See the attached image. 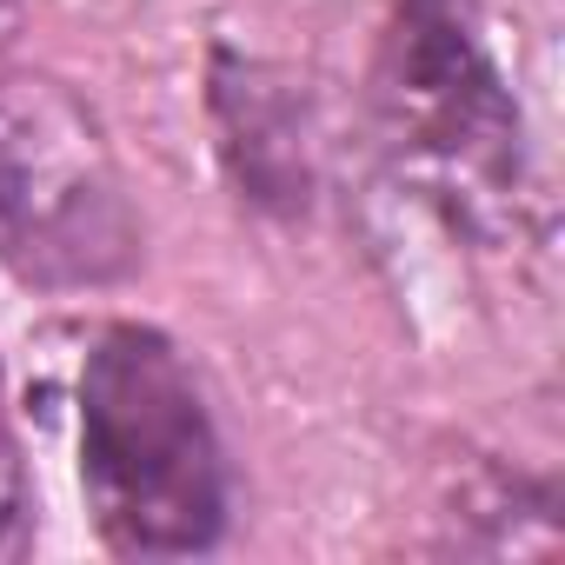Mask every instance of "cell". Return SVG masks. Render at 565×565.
<instances>
[{"instance_id": "1", "label": "cell", "mask_w": 565, "mask_h": 565, "mask_svg": "<svg viewBox=\"0 0 565 565\" xmlns=\"http://www.w3.org/2000/svg\"><path fill=\"white\" fill-rule=\"evenodd\" d=\"M81 499L114 558H206L233 525V459L193 360L147 320H107L74 386Z\"/></svg>"}, {"instance_id": "2", "label": "cell", "mask_w": 565, "mask_h": 565, "mask_svg": "<svg viewBox=\"0 0 565 565\" xmlns=\"http://www.w3.org/2000/svg\"><path fill=\"white\" fill-rule=\"evenodd\" d=\"M373 120L386 160L466 233H519L532 186L519 94L472 0H386L373 47Z\"/></svg>"}, {"instance_id": "3", "label": "cell", "mask_w": 565, "mask_h": 565, "mask_svg": "<svg viewBox=\"0 0 565 565\" xmlns=\"http://www.w3.org/2000/svg\"><path fill=\"white\" fill-rule=\"evenodd\" d=\"M147 226L100 114L54 74H0V266L41 294H100L140 266Z\"/></svg>"}, {"instance_id": "4", "label": "cell", "mask_w": 565, "mask_h": 565, "mask_svg": "<svg viewBox=\"0 0 565 565\" xmlns=\"http://www.w3.org/2000/svg\"><path fill=\"white\" fill-rule=\"evenodd\" d=\"M206 127L233 200L259 220L300 226L320 200V120L294 67L246 47L206 54Z\"/></svg>"}, {"instance_id": "5", "label": "cell", "mask_w": 565, "mask_h": 565, "mask_svg": "<svg viewBox=\"0 0 565 565\" xmlns=\"http://www.w3.org/2000/svg\"><path fill=\"white\" fill-rule=\"evenodd\" d=\"M41 532V499H34V472H28V446L14 426V399H8V373H0V565H14L34 552Z\"/></svg>"}, {"instance_id": "6", "label": "cell", "mask_w": 565, "mask_h": 565, "mask_svg": "<svg viewBox=\"0 0 565 565\" xmlns=\"http://www.w3.org/2000/svg\"><path fill=\"white\" fill-rule=\"evenodd\" d=\"M14 28H21V0H0V47L14 41Z\"/></svg>"}]
</instances>
